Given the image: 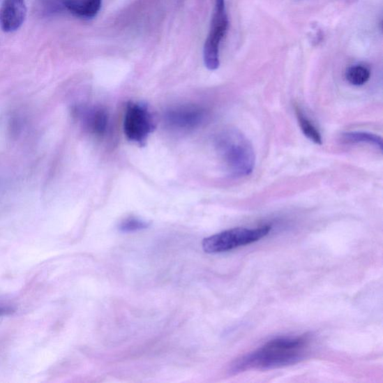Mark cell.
Segmentation results:
<instances>
[{"mask_svg":"<svg viewBox=\"0 0 383 383\" xmlns=\"http://www.w3.org/2000/svg\"><path fill=\"white\" fill-rule=\"evenodd\" d=\"M108 120L107 111L101 108L91 109L84 115L87 128L97 136H102L106 133Z\"/></svg>","mask_w":383,"mask_h":383,"instance_id":"9c48e42d","label":"cell"},{"mask_svg":"<svg viewBox=\"0 0 383 383\" xmlns=\"http://www.w3.org/2000/svg\"><path fill=\"white\" fill-rule=\"evenodd\" d=\"M271 226L264 225L256 229L235 227L205 238L202 248L209 254L229 252L238 247L253 243L262 239L271 232Z\"/></svg>","mask_w":383,"mask_h":383,"instance_id":"3957f363","label":"cell"},{"mask_svg":"<svg viewBox=\"0 0 383 383\" xmlns=\"http://www.w3.org/2000/svg\"><path fill=\"white\" fill-rule=\"evenodd\" d=\"M229 25L225 0H216L210 32L206 39L203 52L204 65L210 70H215L220 67V46L229 29Z\"/></svg>","mask_w":383,"mask_h":383,"instance_id":"277c9868","label":"cell"},{"mask_svg":"<svg viewBox=\"0 0 383 383\" xmlns=\"http://www.w3.org/2000/svg\"><path fill=\"white\" fill-rule=\"evenodd\" d=\"M149 226V224L146 221L132 217L122 221L119 226V230L121 232L128 233L147 230Z\"/></svg>","mask_w":383,"mask_h":383,"instance_id":"4fadbf2b","label":"cell"},{"mask_svg":"<svg viewBox=\"0 0 383 383\" xmlns=\"http://www.w3.org/2000/svg\"><path fill=\"white\" fill-rule=\"evenodd\" d=\"M62 4L75 17L89 20L94 18L98 14L102 0H63Z\"/></svg>","mask_w":383,"mask_h":383,"instance_id":"ba28073f","label":"cell"},{"mask_svg":"<svg viewBox=\"0 0 383 383\" xmlns=\"http://www.w3.org/2000/svg\"><path fill=\"white\" fill-rule=\"evenodd\" d=\"M205 117L204 110L193 105L175 107L165 114V121L175 129L190 130L200 126Z\"/></svg>","mask_w":383,"mask_h":383,"instance_id":"8992f818","label":"cell"},{"mask_svg":"<svg viewBox=\"0 0 383 383\" xmlns=\"http://www.w3.org/2000/svg\"><path fill=\"white\" fill-rule=\"evenodd\" d=\"M312 336L279 337L240 358L230 365L229 372L235 375L250 370H271L294 366L308 354Z\"/></svg>","mask_w":383,"mask_h":383,"instance_id":"6da1fadb","label":"cell"},{"mask_svg":"<svg viewBox=\"0 0 383 383\" xmlns=\"http://www.w3.org/2000/svg\"><path fill=\"white\" fill-rule=\"evenodd\" d=\"M15 313V309L11 307H0V317L10 315Z\"/></svg>","mask_w":383,"mask_h":383,"instance_id":"5bb4252c","label":"cell"},{"mask_svg":"<svg viewBox=\"0 0 383 383\" xmlns=\"http://www.w3.org/2000/svg\"><path fill=\"white\" fill-rule=\"evenodd\" d=\"M345 77L351 85L361 87L367 84L370 80V70L365 65H354L347 68Z\"/></svg>","mask_w":383,"mask_h":383,"instance_id":"7c38bea8","label":"cell"},{"mask_svg":"<svg viewBox=\"0 0 383 383\" xmlns=\"http://www.w3.org/2000/svg\"><path fill=\"white\" fill-rule=\"evenodd\" d=\"M216 148L233 177H246L253 173L255 152L251 142L240 130L227 129L221 132L216 140Z\"/></svg>","mask_w":383,"mask_h":383,"instance_id":"7a4b0ae2","label":"cell"},{"mask_svg":"<svg viewBox=\"0 0 383 383\" xmlns=\"http://www.w3.org/2000/svg\"><path fill=\"white\" fill-rule=\"evenodd\" d=\"M154 129V123L146 105L130 102L123 120V131L127 138L143 146Z\"/></svg>","mask_w":383,"mask_h":383,"instance_id":"5b68a950","label":"cell"},{"mask_svg":"<svg viewBox=\"0 0 383 383\" xmlns=\"http://www.w3.org/2000/svg\"><path fill=\"white\" fill-rule=\"evenodd\" d=\"M343 140L351 144H368L382 151L383 141L377 134L364 131H350L343 134Z\"/></svg>","mask_w":383,"mask_h":383,"instance_id":"30bf717a","label":"cell"},{"mask_svg":"<svg viewBox=\"0 0 383 383\" xmlns=\"http://www.w3.org/2000/svg\"><path fill=\"white\" fill-rule=\"evenodd\" d=\"M296 114L299 126L300 128H301L304 135L313 142L317 144H322L323 139L322 134H320L315 124L310 121L299 108H296Z\"/></svg>","mask_w":383,"mask_h":383,"instance_id":"8fae6325","label":"cell"},{"mask_svg":"<svg viewBox=\"0 0 383 383\" xmlns=\"http://www.w3.org/2000/svg\"><path fill=\"white\" fill-rule=\"evenodd\" d=\"M27 9L25 0H4L0 7V27L5 33H13L23 25Z\"/></svg>","mask_w":383,"mask_h":383,"instance_id":"52a82bcc","label":"cell"}]
</instances>
